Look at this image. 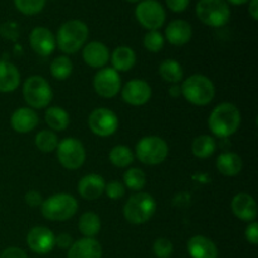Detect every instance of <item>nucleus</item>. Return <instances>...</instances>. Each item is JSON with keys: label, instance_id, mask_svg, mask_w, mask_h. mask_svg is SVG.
<instances>
[{"label": "nucleus", "instance_id": "nucleus-1", "mask_svg": "<svg viewBox=\"0 0 258 258\" xmlns=\"http://www.w3.org/2000/svg\"><path fill=\"white\" fill-rule=\"evenodd\" d=\"M241 125V112L233 103L223 102L212 111L208 118L209 130L217 138L226 139L237 133Z\"/></svg>", "mask_w": 258, "mask_h": 258}, {"label": "nucleus", "instance_id": "nucleus-2", "mask_svg": "<svg viewBox=\"0 0 258 258\" xmlns=\"http://www.w3.org/2000/svg\"><path fill=\"white\" fill-rule=\"evenodd\" d=\"M88 38V27L82 20H68L58 29L57 43L59 50L66 54H73L85 45Z\"/></svg>", "mask_w": 258, "mask_h": 258}, {"label": "nucleus", "instance_id": "nucleus-3", "mask_svg": "<svg viewBox=\"0 0 258 258\" xmlns=\"http://www.w3.org/2000/svg\"><path fill=\"white\" fill-rule=\"evenodd\" d=\"M180 88L184 98L196 106L208 105L216 96L213 82L203 75L190 76L184 81Z\"/></svg>", "mask_w": 258, "mask_h": 258}, {"label": "nucleus", "instance_id": "nucleus-4", "mask_svg": "<svg viewBox=\"0 0 258 258\" xmlns=\"http://www.w3.org/2000/svg\"><path fill=\"white\" fill-rule=\"evenodd\" d=\"M156 212V201L148 193H136L123 206V217L131 224H144Z\"/></svg>", "mask_w": 258, "mask_h": 258}, {"label": "nucleus", "instance_id": "nucleus-5", "mask_svg": "<svg viewBox=\"0 0 258 258\" xmlns=\"http://www.w3.org/2000/svg\"><path fill=\"white\" fill-rule=\"evenodd\" d=\"M78 209V202L71 194H54L42 203V214L48 221L64 222L72 218Z\"/></svg>", "mask_w": 258, "mask_h": 258}, {"label": "nucleus", "instance_id": "nucleus-6", "mask_svg": "<svg viewBox=\"0 0 258 258\" xmlns=\"http://www.w3.org/2000/svg\"><path fill=\"white\" fill-rule=\"evenodd\" d=\"M196 12L202 23L213 28L223 27L231 18V10L224 0H199Z\"/></svg>", "mask_w": 258, "mask_h": 258}, {"label": "nucleus", "instance_id": "nucleus-7", "mask_svg": "<svg viewBox=\"0 0 258 258\" xmlns=\"http://www.w3.org/2000/svg\"><path fill=\"white\" fill-rule=\"evenodd\" d=\"M23 97L32 108H44L53 98V91L42 76H32L23 85Z\"/></svg>", "mask_w": 258, "mask_h": 258}, {"label": "nucleus", "instance_id": "nucleus-8", "mask_svg": "<svg viewBox=\"0 0 258 258\" xmlns=\"http://www.w3.org/2000/svg\"><path fill=\"white\" fill-rule=\"evenodd\" d=\"M136 156L146 165L161 164L169 154L168 144L159 136H145L136 144Z\"/></svg>", "mask_w": 258, "mask_h": 258}, {"label": "nucleus", "instance_id": "nucleus-9", "mask_svg": "<svg viewBox=\"0 0 258 258\" xmlns=\"http://www.w3.org/2000/svg\"><path fill=\"white\" fill-rule=\"evenodd\" d=\"M57 158L66 169L76 170L81 168L86 160L85 146L78 139H63L57 146Z\"/></svg>", "mask_w": 258, "mask_h": 258}, {"label": "nucleus", "instance_id": "nucleus-10", "mask_svg": "<svg viewBox=\"0 0 258 258\" xmlns=\"http://www.w3.org/2000/svg\"><path fill=\"white\" fill-rule=\"evenodd\" d=\"M138 22L149 30H158L165 23V9L156 0H144L135 9Z\"/></svg>", "mask_w": 258, "mask_h": 258}, {"label": "nucleus", "instance_id": "nucleus-11", "mask_svg": "<svg viewBox=\"0 0 258 258\" xmlns=\"http://www.w3.org/2000/svg\"><path fill=\"white\" fill-rule=\"evenodd\" d=\"M88 126L95 135L100 136V138H107L117 130V115L108 108H96L88 117Z\"/></svg>", "mask_w": 258, "mask_h": 258}, {"label": "nucleus", "instance_id": "nucleus-12", "mask_svg": "<svg viewBox=\"0 0 258 258\" xmlns=\"http://www.w3.org/2000/svg\"><path fill=\"white\" fill-rule=\"evenodd\" d=\"M93 88L101 97L112 98L120 92L121 77L113 68L103 67L93 77Z\"/></svg>", "mask_w": 258, "mask_h": 258}, {"label": "nucleus", "instance_id": "nucleus-13", "mask_svg": "<svg viewBox=\"0 0 258 258\" xmlns=\"http://www.w3.org/2000/svg\"><path fill=\"white\" fill-rule=\"evenodd\" d=\"M27 244L34 253L47 254L54 248L55 236L47 227H34L27 234Z\"/></svg>", "mask_w": 258, "mask_h": 258}, {"label": "nucleus", "instance_id": "nucleus-14", "mask_svg": "<svg viewBox=\"0 0 258 258\" xmlns=\"http://www.w3.org/2000/svg\"><path fill=\"white\" fill-rule=\"evenodd\" d=\"M122 100L131 106H143L151 98V87L144 80H131L123 86Z\"/></svg>", "mask_w": 258, "mask_h": 258}, {"label": "nucleus", "instance_id": "nucleus-15", "mask_svg": "<svg viewBox=\"0 0 258 258\" xmlns=\"http://www.w3.org/2000/svg\"><path fill=\"white\" fill-rule=\"evenodd\" d=\"M29 43L32 49L40 57H48L55 49V37L49 29L44 27H37L30 32Z\"/></svg>", "mask_w": 258, "mask_h": 258}, {"label": "nucleus", "instance_id": "nucleus-16", "mask_svg": "<svg viewBox=\"0 0 258 258\" xmlns=\"http://www.w3.org/2000/svg\"><path fill=\"white\" fill-rule=\"evenodd\" d=\"M232 212L238 219L243 222H254L257 218V204L252 196L241 193L232 199Z\"/></svg>", "mask_w": 258, "mask_h": 258}, {"label": "nucleus", "instance_id": "nucleus-17", "mask_svg": "<svg viewBox=\"0 0 258 258\" xmlns=\"http://www.w3.org/2000/svg\"><path fill=\"white\" fill-rule=\"evenodd\" d=\"M39 123V117L37 112L29 107H20L17 111H14L10 118V125L13 130L19 134L30 133L37 127Z\"/></svg>", "mask_w": 258, "mask_h": 258}, {"label": "nucleus", "instance_id": "nucleus-18", "mask_svg": "<svg viewBox=\"0 0 258 258\" xmlns=\"http://www.w3.org/2000/svg\"><path fill=\"white\" fill-rule=\"evenodd\" d=\"M105 179L98 174H88L78 183V193L87 201H95L105 193Z\"/></svg>", "mask_w": 258, "mask_h": 258}, {"label": "nucleus", "instance_id": "nucleus-19", "mask_svg": "<svg viewBox=\"0 0 258 258\" xmlns=\"http://www.w3.org/2000/svg\"><path fill=\"white\" fill-rule=\"evenodd\" d=\"M83 60L92 68H103L110 60L108 48L101 42H91L83 48Z\"/></svg>", "mask_w": 258, "mask_h": 258}, {"label": "nucleus", "instance_id": "nucleus-20", "mask_svg": "<svg viewBox=\"0 0 258 258\" xmlns=\"http://www.w3.org/2000/svg\"><path fill=\"white\" fill-rule=\"evenodd\" d=\"M67 258H102V247L95 238L85 237L73 242Z\"/></svg>", "mask_w": 258, "mask_h": 258}, {"label": "nucleus", "instance_id": "nucleus-21", "mask_svg": "<svg viewBox=\"0 0 258 258\" xmlns=\"http://www.w3.org/2000/svg\"><path fill=\"white\" fill-rule=\"evenodd\" d=\"M193 30H191L190 24L185 20H173L169 23L165 29V37L168 42L173 45H184L191 39Z\"/></svg>", "mask_w": 258, "mask_h": 258}, {"label": "nucleus", "instance_id": "nucleus-22", "mask_svg": "<svg viewBox=\"0 0 258 258\" xmlns=\"http://www.w3.org/2000/svg\"><path fill=\"white\" fill-rule=\"evenodd\" d=\"M191 258H218V248L213 241L204 236H194L188 241Z\"/></svg>", "mask_w": 258, "mask_h": 258}, {"label": "nucleus", "instance_id": "nucleus-23", "mask_svg": "<svg viewBox=\"0 0 258 258\" xmlns=\"http://www.w3.org/2000/svg\"><path fill=\"white\" fill-rule=\"evenodd\" d=\"M20 83V73L13 63L0 60V92H13Z\"/></svg>", "mask_w": 258, "mask_h": 258}, {"label": "nucleus", "instance_id": "nucleus-24", "mask_svg": "<svg viewBox=\"0 0 258 258\" xmlns=\"http://www.w3.org/2000/svg\"><path fill=\"white\" fill-rule=\"evenodd\" d=\"M217 169L226 176H236L243 168L241 156L234 153H222L217 159Z\"/></svg>", "mask_w": 258, "mask_h": 258}, {"label": "nucleus", "instance_id": "nucleus-25", "mask_svg": "<svg viewBox=\"0 0 258 258\" xmlns=\"http://www.w3.org/2000/svg\"><path fill=\"white\" fill-rule=\"evenodd\" d=\"M113 70L117 72H127L133 70L136 63V54L130 47H118L113 50L112 57H111Z\"/></svg>", "mask_w": 258, "mask_h": 258}, {"label": "nucleus", "instance_id": "nucleus-26", "mask_svg": "<svg viewBox=\"0 0 258 258\" xmlns=\"http://www.w3.org/2000/svg\"><path fill=\"white\" fill-rule=\"evenodd\" d=\"M45 123L54 131H64L70 125V115L59 106L49 107L45 112Z\"/></svg>", "mask_w": 258, "mask_h": 258}, {"label": "nucleus", "instance_id": "nucleus-27", "mask_svg": "<svg viewBox=\"0 0 258 258\" xmlns=\"http://www.w3.org/2000/svg\"><path fill=\"white\" fill-rule=\"evenodd\" d=\"M159 75L166 82L178 85L184 78V71L179 62H176L174 59H166L159 67Z\"/></svg>", "mask_w": 258, "mask_h": 258}, {"label": "nucleus", "instance_id": "nucleus-28", "mask_svg": "<svg viewBox=\"0 0 258 258\" xmlns=\"http://www.w3.org/2000/svg\"><path fill=\"white\" fill-rule=\"evenodd\" d=\"M78 229L85 237L93 238L95 236H97L101 229L100 217L93 212H86L78 221Z\"/></svg>", "mask_w": 258, "mask_h": 258}, {"label": "nucleus", "instance_id": "nucleus-29", "mask_svg": "<svg viewBox=\"0 0 258 258\" xmlns=\"http://www.w3.org/2000/svg\"><path fill=\"white\" fill-rule=\"evenodd\" d=\"M217 149V143L212 136L201 135L194 139L193 145H191V151L194 156L199 159H207L214 154Z\"/></svg>", "mask_w": 258, "mask_h": 258}, {"label": "nucleus", "instance_id": "nucleus-30", "mask_svg": "<svg viewBox=\"0 0 258 258\" xmlns=\"http://www.w3.org/2000/svg\"><path fill=\"white\" fill-rule=\"evenodd\" d=\"M73 64L71 59L66 55H59L54 58L50 63V75L58 81H64L72 75Z\"/></svg>", "mask_w": 258, "mask_h": 258}, {"label": "nucleus", "instance_id": "nucleus-31", "mask_svg": "<svg viewBox=\"0 0 258 258\" xmlns=\"http://www.w3.org/2000/svg\"><path fill=\"white\" fill-rule=\"evenodd\" d=\"M108 158H110L111 163L117 168H127L128 165L133 164L135 156H134V153L128 146L117 145L112 148Z\"/></svg>", "mask_w": 258, "mask_h": 258}, {"label": "nucleus", "instance_id": "nucleus-32", "mask_svg": "<svg viewBox=\"0 0 258 258\" xmlns=\"http://www.w3.org/2000/svg\"><path fill=\"white\" fill-rule=\"evenodd\" d=\"M59 144L57 134L52 130H42L35 136V145L42 153H52Z\"/></svg>", "mask_w": 258, "mask_h": 258}, {"label": "nucleus", "instance_id": "nucleus-33", "mask_svg": "<svg viewBox=\"0 0 258 258\" xmlns=\"http://www.w3.org/2000/svg\"><path fill=\"white\" fill-rule=\"evenodd\" d=\"M123 184L130 190H141L146 185V175L141 169L131 168L123 174Z\"/></svg>", "mask_w": 258, "mask_h": 258}, {"label": "nucleus", "instance_id": "nucleus-34", "mask_svg": "<svg viewBox=\"0 0 258 258\" xmlns=\"http://www.w3.org/2000/svg\"><path fill=\"white\" fill-rule=\"evenodd\" d=\"M47 0H14V4L20 13L25 15H34L42 12Z\"/></svg>", "mask_w": 258, "mask_h": 258}, {"label": "nucleus", "instance_id": "nucleus-35", "mask_svg": "<svg viewBox=\"0 0 258 258\" xmlns=\"http://www.w3.org/2000/svg\"><path fill=\"white\" fill-rule=\"evenodd\" d=\"M144 47L149 52L158 53L163 49L164 47V37L158 30H150L144 37Z\"/></svg>", "mask_w": 258, "mask_h": 258}, {"label": "nucleus", "instance_id": "nucleus-36", "mask_svg": "<svg viewBox=\"0 0 258 258\" xmlns=\"http://www.w3.org/2000/svg\"><path fill=\"white\" fill-rule=\"evenodd\" d=\"M154 254L158 258H170L173 254V243L168 238H158L153 246Z\"/></svg>", "mask_w": 258, "mask_h": 258}, {"label": "nucleus", "instance_id": "nucleus-37", "mask_svg": "<svg viewBox=\"0 0 258 258\" xmlns=\"http://www.w3.org/2000/svg\"><path fill=\"white\" fill-rule=\"evenodd\" d=\"M125 185L117 180H112L105 186V193L110 199H120L125 196Z\"/></svg>", "mask_w": 258, "mask_h": 258}, {"label": "nucleus", "instance_id": "nucleus-38", "mask_svg": "<svg viewBox=\"0 0 258 258\" xmlns=\"http://www.w3.org/2000/svg\"><path fill=\"white\" fill-rule=\"evenodd\" d=\"M246 239L251 244H258V224L256 222H251L246 228Z\"/></svg>", "mask_w": 258, "mask_h": 258}, {"label": "nucleus", "instance_id": "nucleus-39", "mask_svg": "<svg viewBox=\"0 0 258 258\" xmlns=\"http://www.w3.org/2000/svg\"><path fill=\"white\" fill-rule=\"evenodd\" d=\"M25 203L28 204L29 207H38L42 206L43 203V198L40 196L39 191L37 190H29L27 194H25Z\"/></svg>", "mask_w": 258, "mask_h": 258}, {"label": "nucleus", "instance_id": "nucleus-40", "mask_svg": "<svg viewBox=\"0 0 258 258\" xmlns=\"http://www.w3.org/2000/svg\"><path fill=\"white\" fill-rule=\"evenodd\" d=\"M0 258H28V256L22 248H18V247H9V248L3 251V253L0 254Z\"/></svg>", "mask_w": 258, "mask_h": 258}, {"label": "nucleus", "instance_id": "nucleus-41", "mask_svg": "<svg viewBox=\"0 0 258 258\" xmlns=\"http://www.w3.org/2000/svg\"><path fill=\"white\" fill-rule=\"evenodd\" d=\"M165 2L169 9L175 13H181L188 8L190 0H165Z\"/></svg>", "mask_w": 258, "mask_h": 258}, {"label": "nucleus", "instance_id": "nucleus-42", "mask_svg": "<svg viewBox=\"0 0 258 258\" xmlns=\"http://www.w3.org/2000/svg\"><path fill=\"white\" fill-rule=\"evenodd\" d=\"M2 34L4 35L5 38H9V39H15L18 38L19 33H18V27L14 24V23H5L4 25L0 29Z\"/></svg>", "mask_w": 258, "mask_h": 258}, {"label": "nucleus", "instance_id": "nucleus-43", "mask_svg": "<svg viewBox=\"0 0 258 258\" xmlns=\"http://www.w3.org/2000/svg\"><path fill=\"white\" fill-rule=\"evenodd\" d=\"M73 244V238L71 234L60 233L55 237V246H58L62 249H70V247Z\"/></svg>", "mask_w": 258, "mask_h": 258}, {"label": "nucleus", "instance_id": "nucleus-44", "mask_svg": "<svg viewBox=\"0 0 258 258\" xmlns=\"http://www.w3.org/2000/svg\"><path fill=\"white\" fill-rule=\"evenodd\" d=\"M248 12L254 20L258 19V0H249Z\"/></svg>", "mask_w": 258, "mask_h": 258}, {"label": "nucleus", "instance_id": "nucleus-45", "mask_svg": "<svg viewBox=\"0 0 258 258\" xmlns=\"http://www.w3.org/2000/svg\"><path fill=\"white\" fill-rule=\"evenodd\" d=\"M169 93H170L171 97H179L181 95V88L179 85H173L169 90Z\"/></svg>", "mask_w": 258, "mask_h": 258}, {"label": "nucleus", "instance_id": "nucleus-46", "mask_svg": "<svg viewBox=\"0 0 258 258\" xmlns=\"http://www.w3.org/2000/svg\"><path fill=\"white\" fill-rule=\"evenodd\" d=\"M227 2H229L233 5H243L246 4V3H248L249 0H227Z\"/></svg>", "mask_w": 258, "mask_h": 258}, {"label": "nucleus", "instance_id": "nucleus-47", "mask_svg": "<svg viewBox=\"0 0 258 258\" xmlns=\"http://www.w3.org/2000/svg\"><path fill=\"white\" fill-rule=\"evenodd\" d=\"M127 2H130V3H136V2H140V0H127Z\"/></svg>", "mask_w": 258, "mask_h": 258}]
</instances>
